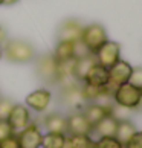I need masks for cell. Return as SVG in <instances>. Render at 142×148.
Masks as SVG:
<instances>
[{"mask_svg": "<svg viewBox=\"0 0 142 148\" xmlns=\"http://www.w3.org/2000/svg\"><path fill=\"white\" fill-rule=\"evenodd\" d=\"M141 95H142V89H141Z\"/></svg>", "mask_w": 142, "mask_h": 148, "instance_id": "cell-32", "label": "cell"}, {"mask_svg": "<svg viewBox=\"0 0 142 148\" xmlns=\"http://www.w3.org/2000/svg\"><path fill=\"white\" fill-rule=\"evenodd\" d=\"M96 63L98 61H96V57L93 53H89V55H86V57L76 58L73 61V76L80 81V83H83L86 73L89 72V69Z\"/></svg>", "mask_w": 142, "mask_h": 148, "instance_id": "cell-16", "label": "cell"}, {"mask_svg": "<svg viewBox=\"0 0 142 148\" xmlns=\"http://www.w3.org/2000/svg\"><path fill=\"white\" fill-rule=\"evenodd\" d=\"M66 148H95V140L90 134H67Z\"/></svg>", "mask_w": 142, "mask_h": 148, "instance_id": "cell-20", "label": "cell"}, {"mask_svg": "<svg viewBox=\"0 0 142 148\" xmlns=\"http://www.w3.org/2000/svg\"><path fill=\"white\" fill-rule=\"evenodd\" d=\"M84 25L75 18H67L63 21L61 26L58 28V40L64 41H76L81 38V32H83Z\"/></svg>", "mask_w": 142, "mask_h": 148, "instance_id": "cell-12", "label": "cell"}, {"mask_svg": "<svg viewBox=\"0 0 142 148\" xmlns=\"http://www.w3.org/2000/svg\"><path fill=\"white\" fill-rule=\"evenodd\" d=\"M80 40L87 49H89V52L95 55L98 52V49L108 40V35H107V31L102 25L92 23V25H87L83 28Z\"/></svg>", "mask_w": 142, "mask_h": 148, "instance_id": "cell-3", "label": "cell"}, {"mask_svg": "<svg viewBox=\"0 0 142 148\" xmlns=\"http://www.w3.org/2000/svg\"><path fill=\"white\" fill-rule=\"evenodd\" d=\"M19 0H5L3 5H14V3H17Z\"/></svg>", "mask_w": 142, "mask_h": 148, "instance_id": "cell-28", "label": "cell"}, {"mask_svg": "<svg viewBox=\"0 0 142 148\" xmlns=\"http://www.w3.org/2000/svg\"><path fill=\"white\" fill-rule=\"evenodd\" d=\"M2 31H3V29H2V26H0V34H2Z\"/></svg>", "mask_w": 142, "mask_h": 148, "instance_id": "cell-31", "label": "cell"}, {"mask_svg": "<svg viewBox=\"0 0 142 148\" xmlns=\"http://www.w3.org/2000/svg\"><path fill=\"white\" fill-rule=\"evenodd\" d=\"M128 83L134 87H138V89H142V67H136V69L133 67Z\"/></svg>", "mask_w": 142, "mask_h": 148, "instance_id": "cell-25", "label": "cell"}, {"mask_svg": "<svg viewBox=\"0 0 142 148\" xmlns=\"http://www.w3.org/2000/svg\"><path fill=\"white\" fill-rule=\"evenodd\" d=\"M3 57L11 63H29L35 60V47L26 40H20V38H11L6 40L2 47Z\"/></svg>", "mask_w": 142, "mask_h": 148, "instance_id": "cell-1", "label": "cell"}, {"mask_svg": "<svg viewBox=\"0 0 142 148\" xmlns=\"http://www.w3.org/2000/svg\"><path fill=\"white\" fill-rule=\"evenodd\" d=\"M12 134H15V131L9 125V122L6 119H0V140L6 139V138H9V136H12Z\"/></svg>", "mask_w": 142, "mask_h": 148, "instance_id": "cell-24", "label": "cell"}, {"mask_svg": "<svg viewBox=\"0 0 142 148\" xmlns=\"http://www.w3.org/2000/svg\"><path fill=\"white\" fill-rule=\"evenodd\" d=\"M46 131L49 133H63L67 134V119L61 113H51L43 119Z\"/></svg>", "mask_w": 142, "mask_h": 148, "instance_id": "cell-15", "label": "cell"}, {"mask_svg": "<svg viewBox=\"0 0 142 148\" xmlns=\"http://www.w3.org/2000/svg\"><path fill=\"white\" fill-rule=\"evenodd\" d=\"M6 121L17 133V131L23 130L25 127H28L31 124V112L25 104H14Z\"/></svg>", "mask_w": 142, "mask_h": 148, "instance_id": "cell-10", "label": "cell"}, {"mask_svg": "<svg viewBox=\"0 0 142 148\" xmlns=\"http://www.w3.org/2000/svg\"><path fill=\"white\" fill-rule=\"evenodd\" d=\"M61 101L66 104L67 107L73 108V110H78V108H83L86 106V99L81 93V86L75 84L66 87V89H61Z\"/></svg>", "mask_w": 142, "mask_h": 148, "instance_id": "cell-13", "label": "cell"}, {"mask_svg": "<svg viewBox=\"0 0 142 148\" xmlns=\"http://www.w3.org/2000/svg\"><path fill=\"white\" fill-rule=\"evenodd\" d=\"M3 2H5V0H0V6H2V5H3Z\"/></svg>", "mask_w": 142, "mask_h": 148, "instance_id": "cell-30", "label": "cell"}, {"mask_svg": "<svg viewBox=\"0 0 142 148\" xmlns=\"http://www.w3.org/2000/svg\"><path fill=\"white\" fill-rule=\"evenodd\" d=\"M12 106H14V102L11 101V99L0 96V119H8Z\"/></svg>", "mask_w": 142, "mask_h": 148, "instance_id": "cell-23", "label": "cell"}, {"mask_svg": "<svg viewBox=\"0 0 142 148\" xmlns=\"http://www.w3.org/2000/svg\"><path fill=\"white\" fill-rule=\"evenodd\" d=\"M67 119V134H92L93 133V125H92L83 112H73Z\"/></svg>", "mask_w": 142, "mask_h": 148, "instance_id": "cell-9", "label": "cell"}, {"mask_svg": "<svg viewBox=\"0 0 142 148\" xmlns=\"http://www.w3.org/2000/svg\"><path fill=\"white\" fill-rule=\"evenodd\" d=\"M95 148H124V145L115 136H102L95 140Z\"/></svg>", "mask_w": 142, "mask_h": 148, "instance_id": "cell-22", "label": "cell"}, {"mask_svg": "<svg viewBox=\"0 0 142 148\" xmlns=\"http://www.w3.org/2000/svg\"><path fill=\"white\" fill-rule=\"evenodd\" d=\"M112 99L115 102V106L127 108V110H134V108L141 107V104H142L141 89L132 86L130 83L121 84L116 89H113Z\"/></svg>", "mask_w": 142, "mask_h": 148, "instance_id": "cell-2", "label": "cell"}, {"mask_svg": "<svg viewBox=\"0 0 142 148\" xmlns=\"http://www.w3.org/2000/svg\"><path fill=\"white\" fill-rule=\"evenodd\" d=\"M17 139L20 148H41V139L43 133L40 127L37 124H29L28 127H25L23 130L17 131Z\"/></svg>", "mask_w": 142, "mask_h": 148, "instance_id": "cell-7", "label": "cell"}, {"mask_svg": "<svg viewBox=\"0 0 142 148\" xmlns=\"http://www.w3.org/2000/svg\"><path fill=\"white\" fill-rule=\"evenodd\" d=\"M35 72L38 78H41L43 81L55 84L58 78V61L54 58L52 53H45L37 60Z\"/></svg>", "mask_w": 142, "mask_h": 148, "instance_id": "cell-4", "label": "cell"}, {"mask_svg": "<svg viewBox=\"0 0 142 148\" xmlns=\"http://www.w3.org/2000/svg\"><path fill=\"white\" fill-rule=\"evenodd\" d=\"M81 112L84 113L87 121L95 127L101 119H104L106 116L112 114V106H108V104H101V102H87Z\"/></svg>", "mask_w": 142, "mask_h": 148, "instance_id": "cell-11", "label": "cell"}, {"mask_svg": "<svg viewBox=\"0 0 142 148\" xmlns=\"http://www.w3.org/2000/svg\"><path fill=\"white\" fill-rule=\"evenodd\" d=\"M95 57H96L98 64L110 69L115 63H118L119 60H121V45L116 43V41L107 40L104 45L98 49Z\"/></svg>", "mask_w": 142, "mask_h": 148, "instance_id": "cell-6", "label": "cell"}, {"mask_svg": "<svg viewBox=\"0 0 142 148\" xmlns=\"http://www.w3.org/2000/svg\"><path fill=\"white\" fill-rule=\"evenodd\" d=\"M118 121L113 114H108L104 119H101L95 127H93V133H96L99 138L102 136H115L116 133V127H118Z\"/></svg>", "mask_w": 142, "mask_h": 148, "instance_id": "cell-17", "label": "cell"}, {"mask_svg": "<svg viewBox=\"0 0 142 148\" xmlns=\"http://www.w3.org/2000/svg\"><path fill=\"white\" fill-rule=\"evenodd\" d=\"M73 43L75 41H64V40H58L55 49H54L52 55L58 63L61 61H67V60H75L73 58Z\"/></svg>", "mask_w": 142, "mask_h": 148, "instance_id": "cell-19", "label": "cell"}, {"mask_svg": "<svg viewBox=\"0 0 142 148\" xmlns=\"http://www.w3.org/2000/svg\"><path fill=\"white\" fill-rule=\"evenodd\" d=\"M0 148H20L17 134H12V136H9V138H6V139L0 140Z\"/></svg>", "mask_w": 142, "mask_h": 148, "instance_id": "cell-27", "label": "cell"}, {"mask_svg": "<svg viewBox=\"0 0 142 148\" xmlns=\"http://www.w3.org/2000/svg\"><path fill=\"white\" fill-rule=\"evenodd\" d=\"M52 102V92L47 89H37L31 92L25 99V106L28 108H32L34 112L43 113L46 112Z\"/></svg>", "mask_w": 142, "mask_h": 148, "instance_id": "cell-8", "label": "cell"}, {"mask_svg": "<svg viewBox=\"0 0 142 148\" xmlns=\"http://www.w3.org/2000/svg\"><path fill=\"white\" fill-rule=\"evenodd\" d=\"M124 148H142V130L136 133L124 144Z\"/></svg>", "mask_w": 142, "mask_h": 148, "instance_id": "cell-26", "label": "cell"}, {"mask_svg": "<svg viewBox=\"0 0 142 148\" xmlns=\"http://www.w3.org/2000/svg\"><path fill=\"white\" fill-rule=\"evenodd\" d=\"M66 139L67 134L46 131L41 139V148H66Z\"/></svg>", "mask_w": 142, "mask_h": 148, "instance_id": "cell-21", "label": "cell"}, {"mask_svg": "<svg viewBox=\"0 0 142 148\" xmlns=\"http://www.w3.org/2000/svg\"><path fill=\"white\" fill-rule=\"evenodd\" d=\"M83 83L96 86V87H107V84H108V69L104 67V66H101V64H98V63L93 64L89 69V72L86 73Z\"/></svg>", "mask_w": 142, "mask_h": 148, "instance_id": "cell-14", "label": "cell"}, {"mask_svg": "<svg viewBox=\"0 0 142 148\" xmlns=\"http://www.w3.org/2000/svg\"><path fill=\"white\" fill-rule=\"evenodd\" d=\"M138 131L136 125L128 119H119L118 121V127H116V133H115V138H116L121 144L124 145L132 136Z\"/></svg>", "mask_w": 142, "mask_h": 148, "instance_id": "cell-18", "label": "cell"}, {"mask_svg": "<svg viewBox=\"0 0 142 148\" xmlns=\"http://www.w3.org/2000/svg\"><path fill=\"white\" fill-rule=\"evenodd\" d=\"M132 64L125 60H119L118 63H115L110 69H108V84L107 89L113 92V89H116L118 86L128 83L130 75H132Z\"/></svg>", "mask_w": 142, "mask_h": 148, "instance_id": "cell-5", "label": "cell"}, {"mask_svg": "<svg viewBox=\"0 0 142 148\" xmlns=\"http://www.w3.org/2000/svg\"><path fill=\"white\" fill-rule=\"evenodd\" d=\"M3 57V53H2V46H0V58Z\"/></svg>", "mask_w": 142, "mask_h": 148, "instance_id": "cell-29", "label": "cell"}]
</instances>
